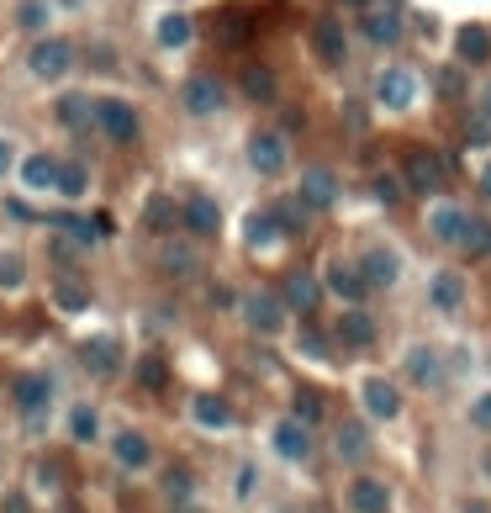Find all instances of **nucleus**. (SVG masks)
Instances as JSON below:
<instances>
[{
  "label": "nucleus",
  "mask_w": 491,
  "mask_h": 513,
  "mask_svg": "<svg viewBox=\"0 0 491 513\" xmlns=\"http://www.w3.org/2000/svg\"><path fill=\"white\" fill-rule=\"evenodd\" d=\"M402 175H407L412 191H439V186H444V159L433 154V149H407Z\"/></svg>",
  "instance_id": "obj_1"
},
{
  "label": "nucleus",
  "mask_w": 491,
  "mask_h": 513,
  "mask_svg": "<svg viewBox=\"0 0 491 513\" xmlns=\"http://www.w3.org/2000/svg\"><path fill=\"white\" fill-rule=\"evenodd\" d=\"M96 122H101V133L111 138V143H132L138 138V112H132L127 101H96Z\"/></svg>",
  "instance_id": "obj_2"
},
{
  "label": "nucleus",
  "mask_w": 491,
  "mask_h": 513,
  "mask_svg": "<svg viewBox=\"0 0 491 513\" xmlns=\"http://www.w3.org/2000/svg\"><path fill=\"white\" fill-rule=\"evenodd\" d=\"M69 64H74V48L64 38H43L32 48V75H43V80H59Z\"/></svg>",
  "instance_id": "obj_3"
},
{
  "label": "nucleus",
  "mask_w": 491,
  "mask_h": 513,
  "mask_svg": "<svg viewBox=\"0 0 491 513\" xmlns=\"http://www.w3.org/2000/svg\"><path fill=\"white\" fill-rule=\"evenodd\" d=\"M428 228H433V238H439V244L465 249V238H470V228H476V217L460 212V207H439V212L428 217Z\"/></svg>",
  "instance_id": "obj_4"
},
{
  "label": "nucleus",
  "mask_w": 491,
  "mask_h": 513,
  "mask_svg": "<svg viewBox=\"0 0 491 513\" xmlns=\"http://www.w3.org/2000/svg\"><path fill=\"white\" fill-rule=\"evenodd\" d=\"M243 318H249L259 334H275L280 323H286V302L280 297H270V291H254L249 302H243Z\"/></svg>",
  "instance_id": "obj_5"
},
{
  "label": "nucleus",
  "mask_w": 491,
  "mask_h": 513,
  "mask_svg": "<svg viewBox=\"0 0 491 513\" xmlns=\"http://www.w3.org/2000/svg\"><path fill=\"white\" fill-rule=\"evenodd\" d=\"M249 164L259 175H280V170H286V138H280V133H259L249 143Z\"/></svg>",
  "instance_id": "obj_6"
},
{
  "label": "nucleus",
  "mask_w": 491,
  "mask_h": 513,
  "mask_svg": "<svg viewBox=\"0 0 491 513\" xmlns=\"http://www.w3.org/2000/svg\"><path fill=\"white\" fill-rule=\"evenodd\" d=\"M48 402H53V381L48 376H22V381H16V408H22L32 424L48 413Z\"/></svg>",
  "instance_id": "obj_7"
},
{
  "label": "nucleus",
  "mask_w": 491,
  "mask_h": 513,
  "mask_svg": "<svg viewBox=\"0 0 491 513\" xmlns=\"http://www.w3.org/2000/svg\"><path fill=\"white\" fill-rule=\"evenodd\" d=\"M381 101L391 112H407L412 101H418V80H412V69H386L381 75Z\"/></svg>",
  "instance_id": "obj_8"
},
{
  "label": "nucleus",
  "mask_w": 491,
  "mask_h": 513,
  "mask_svg": "<svg viewBox=\"0 0 491 513\" xmlns=\"http://www.w3.org/2000/svg\"><path fill=\"white\" fill-rule=\"evenodd\" d=\"M365 408H370V418H396L402 413V392L386 376H365Z\"/></svg>",
  "instance_id": "obj_9"
},
{
  "label": "nucleus",
  "mask_w": 491,
  "mask_h": 513,
  "mask_svg": "<svg viewBox=\"0 0 491 513\" xmlns=\"http://www.w3.org/2000/svg\"><path fill=\"white\" fill-rule=\"evenodd\" d=\"M85 365L96 376H117V365H122V350H117V339L111 334H96V339H85Z\"/></svg>",
  "instance_id": "obj_10"
},
{
  "label": "nucleus",
  "mask_w": 491,
  "mask_h": 513,
  "mask_svg": "<svg viewBox=\"0 0 491 513\" xmlns=\"http://www.w3.org/2000/svg\"><path fill=\"white\" fill-rule=\"evenodd\" d=\"M349 508L354 513H386L391 508V492L375 482V476H360V482L349 487Z\"/></svg>",
  "instance_id": "obj_11"
},
{
  "label": "nucleus",
  "mask_w": 491,
  "mask_h": 513,
  "mask_svg": "<svg viewBox=\"0 0 491 513\" xmlns=\"http://www.w3.org/2000/svg\"><path fill=\"white\" fill-rule=\"evenodd\" d=\"M111 450H117V461H122L127 471H143L148 461H154V445H148V439H143L138 429H122V434H117V445H111Z\"/></svg>",
  "instance_id": "obj_12"
},
{
  "label": "nucleus",
  "mask_w": 491,
  "mask_h": 513,
  "mask_svg": "<svg viewBox=\"0 0 491 513\" xmlns=\"http://www.w3.org/2000/svg\"><path fill=\"white\" fill-rule=\"evenodd\" d=\"M312 48H317V59H323V64H344V32H338L333 16H323V22L312 27Z\"/></svg>",
  "instance_id": "obj_13"
},
{
  "label": "nucleus",
  "mask_w": 491,
  "mask_h": 513,
  "mask_svg": "<svg viewBox=\"0 0 491 513\" xmlns=\"http://www.w3.org/2000/svg\"><path fill=\"white\" fill-rule=\"evenodd\" d=\"M185 106H191L196 117H206V112H217V106H222V85H217L212 75H196L191 85H185Z\"/></svg>",
  "instance_id": "obj_14"
},
{
  "label": "nucleus",
  "mask_w": 491,
  "mask_h": 513,
  "mask_svg": "<svg viewBox=\"0 0 491 513\" xmlns=\"http://www.w3.org/2000/svg\"><path fill=\"white\" fill-rule=\"evenodd\" d=\"M191 418H196L201 429H228V424H233V408H228V402H222V397L201 392V397L191 402Z\"/></svg>",
  "instance_id": "obj_15"
},
{
  "label": "nucleus",
  "mask_w": 491,
  "mask_h": 513,
  "mask_svg": "<svg viewBox=\"0 0 491 513\" xmlns=\"http://www.w3.org/2000/svg\"><path fill=\"white\" fill-rule=\"evenodd\" d=\"M396 32H402V16L391 6H370L365 11V38L370 43H396Z\"/></svg>",
  "instance_id": "obj_16"
},
{
  "label": "nucleus",
  "mask_w": 491,
  "mask_h": 513,
  "mask_svg": "<svg viewBox=\"0 0 491 513\" xmlns=\"http://www.w3.org/2000/svg\"><path fill=\"white\" fill-rule=\"evenodd\" d=\"M317 297H323V286H317V276H307V270H296L286 281V307H296V313H312Z\"/></svg>",
  "instance_id": "obj_17"
},
{
  "label": "nucleus",
  "mask_w": 491,
  "mask_h": 513,
  "mask_svg": "<svg viewBox=\"0 0 491 513\" xmlns=\"http://www.w3.org/2000/svg\"><path fill=\"white\" fill-rule=\"evenodd\" d=\"M360 276H365V286H391L396 281V254L391 249H370L360 260Z\"/></svg>",
  "instance_id": "obj_18"
},
{
  "label": "nucleus",
  "mask_w": 491,
  "mask_h": 513,
  "mask_svg": "<svg viewBox=\"0 0 491 513\" xmlns=\"http://www.w3.org/2000/svg\"><path fill=\"white\" fill-rule=\"evenodd\" d=\"M333 196H338V180L328 170H307V175H301V201H307V207H328Z\"/></svg>",
  "instance_id": "obj_19"
},
{
  "label": "nucleus",
  "mask_w": 491,
  "mask_h": 513,
  "mask_svg": "<svg viewBox=\"0 0 491 513\" xmlns=\"http://www.w3.org/2000/svg\"><path fill=\"white\" fill-rule=\"evenodd\" d=\"M275 450L286 455V461H307V450H312L307 424H280V429H275Z\"/></svg>",
  "instance_id": "obj_20"
},
{
  "label": "nucleus",
  "mask_w": 491,
  "mask_h": 513,
  "mask_svg": "<svg viewBox=\"0 0 491 513\" xmlns=\"http://www.w3.org/2000/svg\"><path fill=\"white\" fill-rule=\"evenodd\" d=\"M455 48H460L465 64H486V59H491V32H486V27H460Z\"/></svg>",
  "instance_id": "obj_21"
},
{
  "label": "nucleus",
  "mask_w": 491,
  "mask_h": 513,
  "mask_svg": "<svg viewBox=\"0 0 491 513\" xmlns=\"http://www.w3.org/2000/svg\"><path fill=\"white\" fill-rule=\"evenodd\" d=\"M433 302H439L444 313H455V307L465 302V276H455V270H439V276H433Z\"/></svg>",
  "instance_id": "obj_22"
},
{
  "label": "nucleus",
  "mask_w": 491,
  "mask_h": 513,
  "mask_svg": "<svg viewBox=\"0 0 491 513\" xmlns=\"http://www.w3.org/2000/svg\"><path fill=\"white\" fill-rule=\"evenodd\" d=\"M185 223H191L196 233H217V228H222V212H217V201L191 196V201H185Z\"/></svg>",
  "instance_id": "obj_23"
},
{
  "label": "nucleus",
  "mask_w": 491,
  "mask_h": 513,
  "mask_svg": "<svg viewBox=\"0 0 491 513\" xmlns=\"http://www.w3.org/2000/svg\"><path fill=\"white\" fill-rule=\"evenodd\" d=\"M22 180H27L32 191H48L53 180H59V164H53L48 154H32V159L22 164Z\"/></svg>",
  "instance_id": "obj_24"
},
{
  "label": "nucleus",
  "mask_w": 491,
  "mask_h": 513,
  "mask_svg": "<svg viewBox=\"0 0 491 513\" xmlns=\"http://www.w3.org/2000/svg\"><path fill=\"white\" fill-rule=\"evenodd\" d=\"M159 43H164V48H185V43H191V16L169 11L164 22H159Z\"/></svg>",
  "instance_id": "obj_25"
},
{
  "label": "nucleus",
  "mask_w": 491,
  "mask_h": 513,
  "mask_svg": "<svg viewBox=\"0 0 491 513\" xmlns=\"http://www.w3.org/2000/svg\"><path fill=\"white\" fill-rule=\"evenodd\" d=\"M27 286V260L16 249L0 254V291H22Z\"/></svg>",
  "instance_id": "obj_26"
},
{
  "label": "nucleus",
  "mask_w": 491,
  "mask_h": 513,
  "mask_svg": "<svg viewBox=\"0 0 491 513\" xmlns=\"http://www.w3.org/2000/svg\"><path fill=\"white\" fill-rule=\"evenodd\" d=\"M328 286L338 291V297H365V276L349 265H328Z\"/></svg>",
  "instance_id": "obj_27"
},
{
  "label": "nucleus",
  "mask_w": 491,
  "mask_h": 513,
  "mask_svg": "<svg viewBox=\"0 0 491 513\" xmlns=\"http://www.w3.org/2000/svg\"><path fill=\"white\" fill-rule=\"evenodd\" d=\"M338 334H344L349 344H370V334H375V323H370L365 313H344V318H338Z\"/></svg>",
  "instance_id": "obj_28"
},
{
  "label": "nucleus",
  "mask_w": 491,
  "mask_h": 513,
  "mask_svg": "<svg viewBox=\"0 0 491 513\" xmlns=\"http://www.w3.org/2000/svg\"><path fill=\"white\" fill-rule=\"evenodd\" d=\"M243 90H249L254 101H270L275 96V75L270 69H243Z\"/></svg>",
  "instance_id": "obj_29"
},
{
  "label": "nucleus",
  "mask_w": 491,
  "mask_h": 513,
  "mask_svg": "<svg viewBox=\"0 0 491 513\" xmlns=\"http://www.w3.org/2000/svg\"><path fill=\"white\" fill-rule=\"evenodd\" d=\"M96 429H101L96 408H74V413H69V434L80 439V445H85V439H96Z\"/></svg>",
  "instance_id": "obj_30"
},
{
  "label": "nucleus",
  "mask_w": 491,
  "mask_h": 513,
  "mask_svg": "<svg viewBox=\"0 0 491 513\" xmlns=\"http://www.w3.org/2000/svg\"><path fill=\"white\" fill-rule=\"evenodd\" d=\"M433 371H439V365H433L428 350H412V355H407V376L418 381V387H433Z\"/></svg>",
  "instance_id": "obj_31"
},
{
  "label": "nucleus",
  "mask_w": 491,
  "mask_h": 513,
  "mask_svg": "<svg viewBox=\"0 0 491 513\" xmlns=\"http://www.w3.org/2000/svg\"><path fill=\"white\" fill-rule=\"evenodd\" d=\"M53 186H59L64 196H85V186H90V180H85V170H80V164H59V180H53Z\"/></svg>",
  "instance_id": "obj_32"
},
{
  "label": "nucleus",
  "mask_w": 491,
  "mask_h": 513,
  "mask_svg": "<svg viewBox=\"0 0 491 513\" xmlns=\"http://www.w3.org/2000/svg\"><path fill=\"white\" fill-rule=\"evenodd\" d=\"M138 376H143V387H148V392H159L169 371H164V360H154V355H148V360H138Z\"/></svg>",
  "instance_id": "obj_33"
},
{
  "label": "nucleus",
  "mask_w": 491,
  "mask_h": 513,
  "mask_svg": "<svg viewBox=\"0 0 491 513\" xmlns=\"http://www.w3.org/2000/svg\"><path fill=\"white\" fill-rule=\"evenodd\" d=\"M85 302H90V291H85V286H74V281L59 286V307H64V313H80Z\"/></svg>",
  "instance_id": "obj_34"
},
{
  "label": "nucleus",
  "mask_w": 491,
  "mask_h": 513,
  "mask_svg": "<svg viewBox=\"0 0 491 513\" xmlns=\"http://www.w3.org/2000/svg\"><path fill=\"white\" fill-rule=\"evenodd\" d=\"M296 413H301V424L323 418V397H317V392H296Z\"/></svg>",
  "instance_id": "obj_35"
},
{
  "label": "nucleus",
  "mask_w": 491,
  "mask_h": 513,
  "mask_svg": "<svg viewBox=\"0 0 491 513\" xmlns=\"http://www.w3.org/2000/svg\"><path fill=\"white\" fill-rule=\"evenodd\" d=\"M222 38H228V43H243V38H249V22H243V11H228V16H222Z\"/></svg>",
  "instance_id": "obj_36"
},
{
  "label": "nucleus",
  "mask_w": 491,
  "mask_h": 513,
  "mask_svg": "<svg viewBox=\"0 0 491 513\" xmlns=\"http://www.w3.org/2000/svg\"><path fill=\"white\" fill-rule=\"evenodd\" d=\"M465 249H470V254H486V249H491V228L476 223V228H470V238H465Z\"/></svg>",
  "instance_id": "obj_37"
},
{
  "label": "nucleus",
  "mask_w": 491,
  "mask_h": 513,
  "mask_svg": "<svg viewBox=\"0 0 491 513\" xmlns=\"http://www.w3.org/2000/svg\"><path fill=\"white\" fill-rule=\"evenodd\" d=\"M59 117H64V122H80V117H85V101H80V96H69V101L59 106Z\"/></svg>",
  "instance_id": "obj_38"
},
{
  "label": "nucleus",
  "mask_w": 491,
  "mask_h": 513,
  "mask_svg": "<svg viewBox=\"0 0 491 513\" xmlns=\"http://www.w3.org/2000/svg\"><path fill=\"white\" fill-rule=\"evenodd\" d=\"M169 270H180V276H185V270H191V254H185V249H169V260H164Z\"/></svg>",
  "instance_id": "obj_39"
},
{
  "label": "nucleus",
  "mask_w": 491,
  "mask_h": 513,
  "mask_svg": "<svg viewBox=\"0 0 491 513\" xmlns=\"http://www.w3.org/2000/svg\"><path fill=\"white\" fill-rule=\"evenodd\" d=\"M148 223H154V228L169 223V201H154V207H148Z\"/></svg>",
  "instance_id": "obj_40"
},
{
  "label": "nucleus",
  "mask_w": 491,
  "mask_h": 513,
  "mask_svg": "<svg viewBox=\"0 0 491 513\" xmlns=\"http://www.w3.org/2000/svg\"><path fill=\"white\" fill-rule=\"evenodd\" d=\"M22 22H27V27L43 22V6H37V0H27V6H22Z\"/></svg>",
  "instance_id": "obj_41"
},
{
  "label": "nucleus",
  "mask_w": 491,
  "mask_h": 513,
  "mask_svg": "<svg viewBox=\"0 0 491 513\" xmlns=\"http://www.w3.org/2000/svg\"><path fill=\"white\" fill-rule=\"evenodd\" d=\"M476 424H481V429H491V397H481V402H476Z\"/></svg>",
  "instance_id": "obj_42"
},
{
  "label": "nucleus",
  "mask_w": 491,
  "mask_h": 513,
  "mask_svg": "<svg viewBox=\"0 0 491 513\" xmlns=\"http://www.w3.org/2000/svg\"><path fill=\"white\" fill-rule=\"evenodd\" d=\"M6 170H11V143L0 138V175H6Z\"/></svg>",
  "instance_id": "obj_43"
},
{
  "label": "nucleus",
  "mask_w": 491,
  "mask_h": 513,
  "mask_svg": "<svg viewBox=\"0 0 491 513\" xmlns=\"http://www.w3.org/2000/svg\"><path fill=\"white\" fill-rule=\"evenodd\" d=\"M6 513H27V503H22V498H11V503H6Z\"/></svg>",
  "instance_id": "obj_44"
},
{
  "label": "nucleus",
  "mask_w": 491,
  "mask_h": 513,
  "mask_svg": "<svg viewBox=\"0 0 491 513\" xmlns=\"http://www.w3.org/2000/svg\"><path fill=\"white\" fill-rule=\"evenodd\" d=\"M481 191H486V196H491V170H486V175H481Z\"/></svg>",
  "instance_id": "obj_45"
},
{
  "label": "nucleus",
  "mask_w": 491,
  "mask_h": 513,
  "mask_svg": "<svg viewBox=\"0 0 491 513\" xmlns=\"http://www.w3.org/2000/svg\"><path fill=\"white\" fill-rule=\"evenodd\" d=\"M486 117H491V90H486Z\"/></svg>",
  "instance_id": "obj_46"
},
{
  "label": "nucleus",
  "mask_w": 491,
  "mask_h": 513,
  "mask_svg": "<svg viewBox=\"0 0 491 513\" xmlns=\"http://www.w3.org/2000/svg\"><path fill=\"white\" fill-rule=\"evenodd\" d=\"M486 471H491V455H486Z\"/></svg>",
  "instance_id": "obj_47"
}]
</instances>
